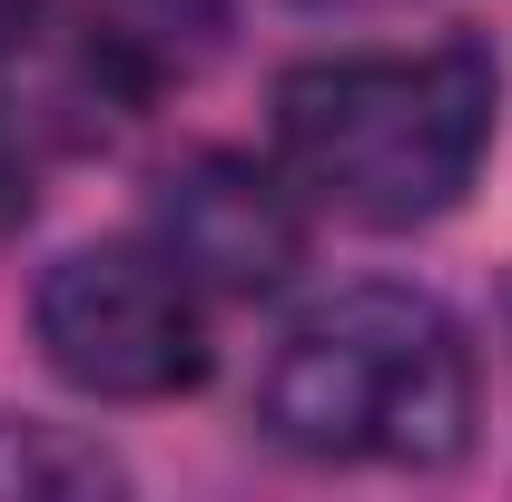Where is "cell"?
Wrapping results in <instances>:
<instances>
[{"mask_svg":"<svg viewBox=\"0 0 512 502\" xmlns=\"http://www.w3.org/2000/svg\"><path fill=\"white\" fill-rule=\"evenodd\" d=\"M148 237L217 296H276L306 266V188L286 168L237 158V148H197L158 178Z\"/></svg>","mask_w":512,"mask_h":502,"instance_id":"4","label":"cell"},{"mask_svg":"<svg viewBox=\"0 0 512 502\" xmlns=\"http://www.w3.org/2000/svg\"><path fill=\"white\" fill-rule=\"evenodd\" d=\"M227 40V0H79V50L69 79L89 89V109H148L168 89H188Z\"/></svg>","mask_w":512,"mask_h":502,"instance_id":"5","label":"cell"},{"mask_svg":"<svg viewBox=\"0 0 512 502\" xmlns=\"http://www.w3.org/2000/svg\"><path fill=\"white\" fill-rule=\"evenodd\" d=\"M30 217V138H20V119H10V99H0V237Z\"/></svg>","mask_w":512,"mask_h":502,"instance_id":"7","label":"cell"},{"mask_svg":"<svg viewBox=\"0 0 512 502\" xmlns=\"http://www.w3.org/2000/svg\"><path fill=\"white\" fill-rule=\"evenodd\" d=\"M30 20H40V0H0V60L30 40Z\"/></svg>","mask_w":512,"mask_h":502,"instance_id":"8","label":"cell"},{"mask_svg":"<svg viewBox=\"0 0 512 502\" xmlns=\"http://www.w3.org/2000/svg\"><path fill=\"white\" fill-rule=\"evenodd\" d=\"M119 453L79 424H40V414H0V502H69V493H119Z\"/></svg>","mask_w":512,"mask_h":502,"instance_id":"6","label":"cell"},{"mask_svg":"<svg viewBox=\"0 0 512 502\" xmlns=\"http://www.w3.org/2000/svg\"><path fill=\"white\" fill-rule=\"evenodd\" d=\"M256 424L306 463L434 473L473 443V355L424 286H335L266 355Z\"/></svg>","mask_w":512,"mask_h":502,"instance_id":"2","label":"cell"},{"mask_svg":"<svg viewBox=\"0 0 512 502\" xmlns=\"http://www.w3.org/2000/svg\"><path fill=\"white\" fill-rule=\"evenodd\" d=\"M503 109L483 40L345 50L276 79V168L355 227H434L463 207Z\"/></svg>","mask_w":512,"mask_h":502,"instance_id":"1","label":"cell"},{"mask_svg":"<svg viewBox=\"0 0 512 502\" xmlns=\"http://www.w3.org/2000/svg\"><path fill=\"white\" fill-rule=\"evenodd\" d=\"M30 335L50 375L99 404H168L207 384V306H197V276L158 237L60 256L30 296Z\"/></svg>","mask_w":512,"mask_h":502,"instance_id":"3","label":"cell"}]
</instances>
